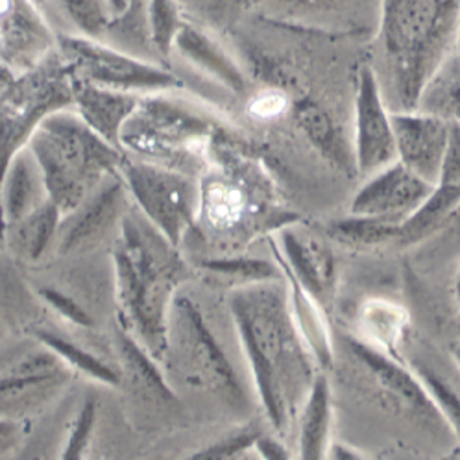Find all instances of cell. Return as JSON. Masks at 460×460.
Instances as JSON below:
<instances>
[{
	"mask_svg": "<svg viewBox=\"0 0 460 460\" xmlns=\"http://www.w3.org/2000/svg\"><path fill=\"white\" fill-rule=\"evenodd\" d=\"M234 320L257 400L285 437L320 372L294 322L285 279L229 290Z\"/></svg>",
	"mask_w": 460,
	"mask_h": 460,
	"instance_id": "obj_1",
	"label": "cell"
},
{
	"mask_svg": "<svg viewBox=\"0 0 460 460\" xmlns=\"http://www.w3.org/2000/svg\"><path fill=\"white\" fill-rule=\"evenodd\" d=\"M113 267L119 325L161 363L167 357L171 305L187 279L185 262L145 217L126 215Z\"/></svg>",
	"mask_w": 460,
	"mask_h": 460,
	"instance_id": "obj_2",
	"label": "cell"
},
{
	"mask_svg": "<svg viewBox=\"0 0 460 460\" xmlns=\"http://www.w3.org/2000/svg\"><path fill=\"white\" fill-rule=\"evenodd\" d=\"M460 0H381L379 40L398 111L418 110L421 93L455 43Z\"/></svg>",
	"mask_w": 460,
	"mask_h": 460,
	"instance_id": "obj_3",
	"label": "cell"
},
{
	"mask_svg": "<svg viewBox=\"0 0 460 460\" xmlns=\"http://www.w3.org/2000/svg\"><path fill=\"white\" fill-rule=\"evenodd\" d=\"M165 360H171L189 386L208 392L237 411L248 405L232 360L211 332L204 313L180 292L169 313Z\"/></svg>",
	"mask_w": 460,
	"mask_h": 460,
	"instance_id": "obj_4",
	"label": "cell"
},
{
	"mask_svg": "<svg viewBox=\"0 0 460 460\" xmlns=\"http://www.w3.org/2000/svg\"><path fill=\"white\" fill-rule=\"evenodd\" d=\"M119 169L143 217L178 248L200 211L199 185L189 174L155 163L124 161Z\"/></svg>",
	"mask_w": 460,
	"mask_h": 460,
	"instance_id": "obj_5",
	"label": "cell"
},
{
	"mask_svg": "<svg viewBox=\"0 0 460 460\" xmlns=\"http://www.w3.org/2000/svg\"><path fill=\"white\" fill-rule=\"evenodd\" d=\"M344 349L360 383L383 411L429 429L446 425L405 358L386 355L357 337H346Z\"/></svg>",
	"mask_w": 460,
	"mask_h": 460,
	"instance_id": "obj_6",
	"label": "cell"
},
{
	"mask_svg": "<svg viewBox=\"0 0 460 460\" xmlns=\"http://www.w3.org/2000/svg\"><path fill=\"white\" fill-rule=\"evenodd\" d=\"M270 244L278 267L298 283L323 313L330 311L337 296L339 267L325 239L292 222L279 229Z\"/></svg>",
	"mask_w": 460,
	"mask_h": 460,
	"instance_id": "obj_7",
	"label": "cell"
},
{
	"mask_svg": "<svg viewBox=\"0 0 460 460\" xmlns=\"http://www.w3.org/2000/svg\"><path fill=\"white\" fill-rule=\"evenodd\" d=\"M351 152L355 172L365 178L396 161L392 111L372 65H363L357 75Z\"/></svg>",
	"mask_w": 460,
	"mask_h": 460,
	"instance_id": "obj_8",
	"label": "cell"
},
{
	"mask_svg": "<svg viewBox=\"0 0 460 460\" xmlns=\"http://www.w3.org/2000/svg\"><path fill=\"white\" fill-rule=\"evenodd\" d=\"M65 54L84 75V80L106 89H169L180 80L152 63L120 54L87 40H65Z\"/></svg>",
	"mask_w": 460,
	"mask_h": 460,
	"instance_id": "obj_9",
	"label": "cell"
},
{
	"mask_svg": "<svg viewBox=\"0 0 460 460\" xmlns=\"http://www.w3.org/2000/svg\"><path fill=\"white\" fill-rule=\"evenodd\" d=\"M433 185L421 180L400 161L368 176L349 204V215L403 224L429 199Z\"/></svg>",
	"mask_w": 460,
	"mask_h": 460,
	"instance_id": "obj_10",
	"label": "cell"
},
{
	"mask_svg": "<svg viewBox=\"0 0 460 460\" xmlns=\"http://www.w3.org/2000/svg\"><path fill=\"white\" fill-rule=\"evenodd\" d=\"M396 161L431 185L437 181L449 141V122L438 115L392 111Z\"/></svg>",
	"mask_w": 460,
	"mask_h": 460,
	"instance_id": "obj_11",
	"label": "cell"
},
{
	"mask_svg": "<svg viewBox=\"0 0 460 460\" xmlns=\"http://www.w3.org/2000/svg\"><path fill=\"white\" fill-rule=\"evenodd\" d=\"M460 206V124L449 122V141L433 190L423 206L402 224V244H414L449 222Z\"/></svg>",
	"mask_w": 460,
	"mask_h": 460,
	"instance_id": "obj_12",
	"label": "cell"
},
{
	"mask_svg": "<svg viewBox=\"0 0 460 460\" xmlns=\"http://www.w3.org/2000/svg\"><path fill=\"white\" fill-rule=\"evenodd\" d=\"M56 357L34 355L15 370L0 374V420H13L26 411L43 405L63 386Z\"/></svg>",
	"mask_w": 460,
	"mask_h": 460,
	"instance_id": "obj_13",
	"label": "cell"
},
{
	"mask_svg": "<svg viewBox=\"0 0 460 460\" xmlns=\"http://www.w3.org/2000/svg\"><path fill=\"white\" fill-rule=\"evenodd\" d=\"M124 181H111L98 189L91 199H87L59 222L58 227V250L61 253H73L85 250L98 243L111 224L115 222L124 194Z\"/></svg>",
	"mask_w": 460,
	"mask_h": 460,
	"instance_id": "obj_14",
	"label": "cell"
},
{
	"mask_svg": "<svg viewBox=\"0 0 460 460\" xmlns=\"http://www.w3.org/2000/svg\"><path fill=\"white\" fill-rule=\"evenodd\" d=\"M333 392L325 372H320L296 414L294 460H330L333 446Z\"/></svg>",
	"mask_w": 460,
	"mask_h": 460,
	"instance_id": "obj_15",
	"label": "cell"
},
{
	"mask_svg": "<svg viewBox=\"0 0 460 460\" xmlns=\"http://www.w3.org/2000/svg\"><path fill=\"white\" fill-rule=\"evenodd\" d=\"M355 323L357 339L386 355L403 358L411 333V316L403 305L386 298H367L357 307Z\"/></svg>",
	"mask_w": 460,
	"mask_h": 460,
	"instance_id": "obj_16",
	"label": "cell"
},
{
	"mask_svg": "<svg viewBox=\"0 0 460 460\" xmlns=\"http://www.w3.org/2000/svg\"><path fill=\"white\" fill-rule=\"evenodd\" d=\"M76 101L84 115L82 119L111 146L119 145L124 124L137 110L136 96L94 85L85 80L84 85L76 87Z\"/></svg>",
	"mask_w": 460,
	"mask_h": 460,
	"instance_id": "obj_17",
	"label": "cell"
},
{
	"mask_svg": "<svg viewBox=\"0 0 460 460\" xmlns=\"http://www.w3.org/2000/svg\"><path fill=\"white\" fill-rule=\"evenodd\" d=\"M174 50L232 93L244 94L248 91L246 76L237 61L200 28L183 24L174 41Z\"/></svg>",
	"mask_w": 460,
	"mask_h": 460,
	"instance_id": "obj_18",
	"label": "cell"
},
{
	"mask_svg": "<svg viewBox=\"0 0 460 460\" xmlns=\"http://www.w3.org/2000/svg\"><path fill=\"white\" fill-rule=\"evenodd\" d=\"M296 122L302 128L309 143L322 154V157L341 169L348 176L355 172V161L351 146H348L341 136V131L333 120L318 102L302 101L296 106Z\"/></svg>",
	"mask_w": 460,
	"mask_h": 460,
	"instance_id": "obj_19",
	"label": "cell"
},
{
	"mask_svg": "<svg viewBox=\"0 0 460 460\" xmlns=\"http://www.w3.org/2000/svg\"><path fill=\"white\" fill-rule=\"evenodd\" d=\"M0 190H3L0 209L4 213L8 226L22 220L49 200V196L45 199L47 190L38 161L36 167L31 169V165H28V157L22 154H19L13 159V165L8 167Z\"/></svg>",
	"mask_w": 460,
	"mask_h": 460,
	"instance_id": "obj_20",
	"label": "cell"
},
{
	"mask_svg": "<svg viewBox=\"0 0 460 460\" xmlns=\"http://www.w3.org/2000/svg\"><path fill=\"white\" fill-rule=\"evenodd\" d=\"M117 342L124 370L131 377V381L145 388L152 398L174 402V392L167 383L165 376L159 370L157 360L120 325L117 327Z\"/></svg>",
	"mask_w": 460,
	"mask_h": 460,
	"instance_id": "obj_21",
	"label": "cell"
},
{
	"mask_svg": "<svg viewBox=\"0 0 460 460\" xmlns=\"http://www.w3.org/2000/svg\"><path fill=\"white\" fill-rule=\"evenodd\" d=\"M420 111L433 113L447 122L460 124V56L449 54L425 85L420 104Z\"/></svg>",
	"mask_w": 460,
	"mask_h": 460,
	"instance_id": "obj_22",
	"label": "cell"
},
{
	"mask_svg": "<svg viewBox=\"0 0 460 460\" xmlns=\"http://www.w3.org/2000/svg\"><path fill=\"white\" fill-rule=\"evenodd\" d=\"M34 337L43 344L56 358H61L65 365H69L71 368L78 370L80 374L108 385V386H119L120 385V374L111 368L108 363H104L102 358H98L94 353L84 349L76 342L69 341L67 337H63L52 330H47V327H36Z\"/></svg>",
	"mask_w": 460,
	"mask_h": 460,
	"instance_id": "obj_23",
	"label": "cell"
},
{
	"mask_svg": "<svg viewBox=\"0 0 460 460\" xmlns=\"http://www.w3.org/2000/svg\"><path fill=\"white\" fill-rule=\"evenodd\" d=\"M405 363L420 379L447 429H451V433L460 442V392L431 363H427L423 357L412 355Z\"/></svg>",
	"mask_w": 460,
	"mask_h": 460,
	"instance_id": "obj_24",
	"label": "cell"
},
{
	"mask_svg": "<svg viewBox=\"0 0 460 460\" xmlns=\"http://www.w3.org/2000/svg\"><path fill=\"white\" fill-rule=\"evenodd\" d=\"M204 272L229 285V290L241 287L276 281L281 279L283 274L278 267V262H270L267 259L257 257H218L202 262Z\"/></svg>",
	"mask_w": 460,
	"mask_h": 460,
	"instance_id": "obj_25",
	"label": "cell"
},
{
	"mask_svg": "<svg viewBox=\"0 0 460 460\" xmlns=\"http://www.w3.org/2000/svg\"><path fill=\"white\" fill-rule=\"evenodd\" d=\"M59 222V209L54 202L47 200L36 211H31L22 220L12 224L15 226V244L19 252L30 261L40 259L50 241L58 235Z\"/></svg>",
	"mask_w": 460,
	"mask_h": 460,
	"instance_id": "obj_26",
	"label": "cell"
},
{
	"mask_svg": "<svg viewBox=\"0 0 460 460\" xmlns=\"http://www.w3.org/2000/svg\"><path fill=\"white\" fill-rule=\"evenodd\" d=\"M402 226L370 217H355L337 220L330 226V237L351 248H374L400 239Z\"/></svg>",
	"mask_w": 460,
	"mask_h": 460,
	"instance_id": "obj_27",
	"label": "cell"
},
{
	"mask_svg": "<svg viewBox=\"0 0 460 460\" xmlns=\"http://www.w3.org/2000/svg\"><path fill=\"white\" fill-rule=\"evenodd\" d=\"M248 3L279 19L320 21L325 15L335 17L346 13L353 0H248Z\"/></svg>",
	"mask_w": 460,
	"mask_h": 460,
	"instance_id": "obj_28",
	"label": "cell"
},
{
	"mask_svg": "<svg viewBox=\"0 0 460 460\" xmlns=\"http://www.w3.org/2000/svg\"><path fill=\"white\" fill-rule=\"evenodd\" d=\"M176 0H146L150 43L161 56L174 50V41L183 26Z\"/></svg>",
	"mask_w": 460,
	"mask_h": 460,
	"instance_id": "obj_29",
	"label": "cell"
},
{
	"mask_svg": "<svg viewBox=\"0 0 460 460\" xmlns=\"http://www.w3.org/2000/svg\"><path fill=\"white\" fill-rule=\"evenodd\" d=\"M261 433L255 423L239 425L222 438H217L181 460H241L248 451H253V444Z\"/></svg>",
	"mask_w": 460,
	"mask_h": 460,
	"instance_id": "obj_30",
	"label": "cell"
},
{
	"mask_svg": "<svg viewBox=\"0 0 460 460\" xmlns=\"http://www.w3.org/2000/svg\"><path fill=\"white\" fill-rule=\"evenodd\" d=\"M94 423H96V405L93 400L84 402L80 407L67 440H65V447L61 453L59 460H84L87 447L93 438L94 431Z\"/></svg>",
	"mask_w": 460,
	"mask_h": 460,
	"instance_id": "obj_31",
	"label": "cell"
},
{
	"mask_svg": "<svg viewBox=\"0 0 460 460\" xmlns=\"http://www.w3.org/2000/svg\"><path fill=\"white\" fill-rule=\"evenodd\" d=\"M65 10L69 12L73 21L91 38L104 34L108 28L106 13L101 0H63Z\"/></svg>",
	"mask_w": 460,
	"mask_h": 460,
	"instance_id": "obj_32",
	"label": "cell"
},
{
	"mask_svg": "<svg viewBox=\"0 0 460 460\" xmlns=\"http://www.w3.org/2000/svg\"><path fill=\"white\" fill-rule=\"evenodd\" d=\"M40 296L41 300L47 302L61 318L78 327H93V318L89 316V313L76 300H73L71 296L49 287L40 288Z\"/></svg>",
	"mask_w": 460,
	"mask_h": 460,
	"instance_id": "obj_33",
	"label": "cell"
},
{
	"mask_svg": "<svg viewBox=\"0 0 460 460\" xmlns=\"http://www.w3.org/2000/svg\"><path fill=\"white\" fill-rule=\"evenodd\" d=\"M181 6H189L196 13H200L206 21H217L226 17L232 8L237 4V0H176Z\"/></svg>",
	"mask_w": 460,
	"mask_h": 460,
	"instance_id": "obj_34",
	"label": "cell"
},
{
	"mask_svg": "<svg viewBox=\"0 0 460 460\" xmlns=\"http://www.w3.org/2000/svg\"><path fill=\"white\" fill-rule=\"evenodd\" d=\"M253 451L259 460H294L288 447L279 437L261 433L253 444Z\"/></svg>",
	"mask_w": 460,
	"mask_h": 460,
	"instance_id": "obj_35",
	"label": "cell"
},
{
	"mask_svg": "<svg viewBox=\"0 0 460 460\" xmlns=\"http://www.w3.org/2000/svg\"><path fill=\"white\" fill-rule=\"evenodd\" d=\"M330 460H372V458L368 455H365L363 451L355 449L349 444L333 442L332 453H330Z\"/></svg>",
	"mask_w": 460,
	"mask_h": 460,
	"instance_id": "obj_36",
	"label": "cell"
},
{
	"mask_svg": "<svg viewBox=\"0 0 460 460\" xmlns=\"http://www.w3.org/2000/svg\"><path fill=\"white\" fill-rule=\"evenodd\" d=\"M453 298H455V305H456V311L460 313V267L456 270V276H455V283H453Z\"/></svg>",
	"mask_w": 460,
	"mask_h": 460,
	"instance_id": "obj_37",
	"label": "cell"
},
{
	"mask_svg": "<svg viewBox=\"0 0 460 460\" xmlns=\"http://www.w3.org/2000/svg\"><path fill=\"white\" fill-rule=\"evenodd\" d=\"M451 357H453V363L456 365V368L460 370V346H453L451 349Z\"/></svg>",
	"mask_w": 460,
	"mask_h": 460,
	"instance_id": "obj_38",
	"label": "cell"
},
{
	"mask_svg": "<svg viewBox=\"0 0 460 460\" xmlns=\"http://www.w3.org/2000/svg\"><path fill=\"white\" fill-rule=\"evenodd\" d=\"M455 47H456V54L460 56V15H458V24H456V36H455Z\"/></svg>",
	"mask_w": 460,
	"mask_h": 460,
	"instance_id": "obj_39",
	"label": "cell"
},
{
	"mask_svg": "<svg viewBox=\"0 0 460 460\" xmlns=\"http://www.w3.org/2000/svg\"><path fill=\"white\" fill-rule=\"evenodd\" d=\"M447 224H460V206L455 209V213L451 215V218H449Z\"/></svg>",
	"mask_w": 460,
	"mask_h": 460,
	"instance_id": "obj_40",
	"label": "cell"
},
{
	"mask_svg": "<svg viewBox=\"0 0 460 460\" xmlns=\"http://www.w3.org/2000/svg\"><path fill=\"white\" fill-rule=\"evenodd\" d=\"M444 460H460V447H456L455 451H451Z\"/></svg>",
	"mask_w": 460,
	"mask_h": 460,
	"instance_id": "obj_41",
	"label": "cell"
}]
</instances>
